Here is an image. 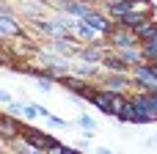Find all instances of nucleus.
Segmentation results:
<instances>
[{
    "label": "nucleus",
    "instance_id": "nucleus-4",
    "mask_svg": "<svg viewBox=\"0 0 157 154\" xmlns=\"http://www.w3.org/2000/svg\"><path fill=\"white\" fill-rule=\"evenodd\" d=\"M58 83H63L69 91H75V94H80V96H86V99H91L94 102V96L99 94L97 88H91V85H86L83 80H77V77H58Z\"/></svg>",
    "mask_w": 157,
    "mask_h": 154
},
{
    "label": "nucleus",
    "instance_id": "nucleus-20",
    "mask_svg": "<svg viewBox=\"0 0 157 154\" xmlns=\"http://www.w3.org/2000/svg\"><path fill=\"white\" fill-rule=\"evenodd\" d=\"M80 124H83V127H86V130H91V127H94V121H91V118H88V116H83V118H80Z\"/></svg>",
    "mask_w": 157,
    "mask_h": 154
},
{
    "label": "nucleus",
    "instance_id": "nucleus-2",
    "mask_svg": "<svg viewBox=\"0 0 157 154\" xmlns=\"http://www.w3.org/2000/svg\"><path fill=\"white\" fill-rule=\"evenodd\" d=\"M22 138H25V143H30V149H36V152H55V149H58V143H55L52 138H47V135L39 132V130H30V127H22Z\"/></svg>",
    "mask_w": 157,
    "mask_h": 154
},
{
    "label": "nucleus",
    "instance_id": "nucleus-8",
    "mask_svg": "<svg viewBox=\"0 0 157 154\" xmlns=\"http://www.w3.org/2000/svg\"><path fill=\"white\" fill-rule=\"evenodd\" d=\"M22 127L25 124L14 121L11 116H0V138H17V135H22Z\"/></svg>",
    "mask_w": 157,
    "mask_h": 154
},
{
    "label": "nucleus",
    "instance_id": "nucleus-19",
    "mask_svg": "<svg viewBox=\"0 0 157 154\" xmlns=\"http://www.w3.org/2000/svg\"><path fill=\"white\" fill-rule=\"evenodd\" d=\"M77 33H80V36H91V28H88V25H77Z\"/></svg>",
    "mask_w": 157,
    "mask_h": 154
},
{
    "label": "nucleus",
    "instance_id": "nucleus-16",
    "mask_svg": "<svg viewBox=\"0 0 157 154\" xmlns=\"http://www.w3.org/2000/svg\"><path fill=\"white\" fill-rule=\"evenodd\" d=\"M144 55H149V58L157 55V30H155V36H152L149 41H144Z\"/></svg>",
    "mask_w": 157,
    "mask_h": 154
},
{
    "label": "nucleus",
    "instance_id": "nucleus-12",
    "mask_svg": "<svg viewBox=\"0 0 157 154\" xmlns=\"http://www.w3.org/2000/svg\"><path fill=\"white\" fill-rule=\"evenodd\" d=\"M61 8H63V11H69V14H77V17H86V14H88V8H86L83 3H72V0H63V3H61Z\"/></svg>",
    "mask_w": 157,
    "mask_h": 154
},
{
    "label": "nucleus",
    "instance_id": "nucleus-13",
    "mask_svg": "<svg viewBox=\"0 0 157 154\" xmlns=\"http://www.w3.org/2000/svg\"><path fill=\"white\" fill-rule=\"evenodd\" d=\"M141 55H144V52H138V50H121V55H119V58L130 66V63H141Z\"/></svg>",
    "mask_w": 157,
    "mask_h": 154
},
{
    "label": "nucleus",
    "instance_id": "nucleus-11",
    "mask_svg": "<svg viewBox=\"0 0 157 154\" xmlns=\"http://www.w3.org/2000/svg\"><path fill=\"white\" fill-rule=\"evenodd\" d=\"M0 33H3V36H22V28H19L14 19H8V17L0 14Z\"/></svg>",
    "mask_w": 157,
    "mask_h": 154
},
{
    "label": "nucleus",
    "instance_id": "nucleus-15",
    "mask_svg": "<svg viewBox=\"0 0 157 154\" xmlns=\"http://www.w3.org/2000/svg\"><path fill=\"white\" fill-rule=\"evenodd\" d=\"M102 61H105V66H110V69H121V72L127 69V63H124L121 58H116V55H105Z\"/></svg>",
    "mask_w": 157,
    "mask_h": 154
},
{
    "label": "nucleus",
    "instance_id": "nucleus-10",
    "mask_svg": "<svg viewBox=\"0 0 157 154\" xmlns=\"http://www.w3.org/2000/svg\"><path fill=\"white\" fill-rule=\"evenodd\" d=\"M83 22H86L88 28H94V30H99V33H105V36H108V33L113 30V25H110V22H108L105 17H99V14H94V11H88V14L83 17Z\"/></svg>",
    "mask_w": 157,
    "mask_h": 154
},
{
    "label": "nucleus",
    "instance_id": "nucleus-5",
    "mask_svg": "<svg viewBox=\"0 0 157 154\" xmlns=\"http://www.w3.org/2000/svg\"><path fill=\"white\" fill-rule=\"evenodd\" d=\"M135 80L138 85H144L146 91H157V74L152 72V66H135Z\"/></svg>",
    "mask_w": 157,
    "mask_h": 154
},
{
    "label": "nucleus",
    "instance_id": "nucleus-3",
    "mask_svg": "<svg viewBox=\"0 0 157 154\" xmlns=\"http://www.w3.org/2000/svg\"><path fill=\"white\" fill-rule=\"evenodd\" d=\"M119 118H121V121H130V124H146V121H149L146 110H144L135 99H127V102H124V107H121Z\"/></svg>",
    "mask_w": 157,
    "mask_h": 154
},
{
    "label": "nucleus",
    "instance_id": "nucleus-18",
    "mask_svg": "<svg viewBox=\"0 0 157 154\" xmlns=\"http://www.w3.org/2000/svg\"><path fill=\"white\" fill-rule=\"evenodd\" d=\"M22 113H25V116H30V118H36V116H47V113H44L41 107H33V105H28V107H25Z\"/></svg>",
    "mask_w": 157,
    "mask_h": 154
},
{
    "label": "nucleus",
    "instance_id": "nucleus-6",
    "mask_svg": "<svg viewBox=\"0 0 157 154\" xmlns=\"http://www.w3.org/2000/svg\"><path fill=\"white\" fill-rule=\"evenodd\" d=\"M149 116V121H157V91H146L144 96H132Z\"/></svg>",
    "mask_w": 157,
    "mask_h": 154
},
{
    "label": "nucleus",
    "instance_id": "nucleus-7",
    "mask_svg": "<svg viewBox=\"0 0 157 154\" xmlns=\"http://www.w3.org/2000/svg\"><path fill=\"white\" fill-rule=\"evenodd\" d=\"M108 36H110V41H113L116 47H132V44L138 41V36L130 33V30H124V28H113Z\"/></svg>",
    "mask_w": 157,
    "mask_h": 154
},
{
    "label": "nucleus",
    "instance_id": "nucleus-21",
    "mask_svg": "<svg viewBox=\"0 0 157 154\" xmlns=\"http://www.w3.org/2000/svg\"><path fill=\"white\" fill-rule=\"evenodd\" d=\"M0 102H11V96H8L6 91H0Z\"/></svg>",
    "mask_w": 157,
    "mask_h": 154
},
{
    "label": "nucleus",
    "instance_id": "nucleus-17",
    "mask_svg": "<svg viewBox=\"0 0 157 154\" xmlns=\"http://www.w3.org/2000/svg\"><path fill=\"white\" fill-rule=\"evenodd\" d=\"M130 83L124 80V77H116V80H108V88H113V91H124Z\"/></svg>",
    "mask_w": 157,
    "mask_h": 154
},
{
    "label": "nucleus",
    "instance_id": "nucleus-22",
    "mask_svg": "<svg viewBox=\"0 0 157 154\" xmlns=\"http://www.w3.org/2000/svg\"><path fill=\"white\" fill-rule=\"evenodd\" d=\"M152 61H155V66H157V55H155V58H152Z\"/></svg>",
    "mask_w": 157,
    "mask_h": 154
},
{
    "label": "nucleus",
    "instance_id": "nucleus-9",
    "mask_svg": "<svg viewBox=\"0 0 157 154\" xmlns=\"http://www.w3.org/2000/svg\"><path fill=\"white\" fill-rule=\"evenodd\" d=\"M146 19H149V11H127V14L119 17V25L132 30V28H138L141 22H146Z\"/></svg>",
    "mask_w": 157,
    "mask_h": 154
},
{
    "label": "nucleus",
    "instance_id": "nucleus-14",
    "mask_svg": "<svg viewBox=\"0 0 157 154\" xmlns=\"http://www.w3.org/2000/svg\"><path fill=\"white\" fill-rule=\"evenodd\" d=\"M80 58H83V61H102V58H105V52H102V50H97V47H88V50H83V52H80Z\"/></svg>",
    "mask_w": 157,
    "mask_h": 154
},
{
    "label": "nucleus",
    "instance_id": "nucleus-1",
    "mask_svg": "<svg viewBox=\"0 0 157 154\" xmlns=\"http://www.w3.org/2000/svg\"><path fill=\"white\" fill-rule=\"evenodd\" d=\"M94 105L102 110V113H110V116H119L121 107H124V96L116 94V91H99L94 96Z\"/></svg>",
    "mask_w": 157,
    "mask_h": 154
}]
</instances>
